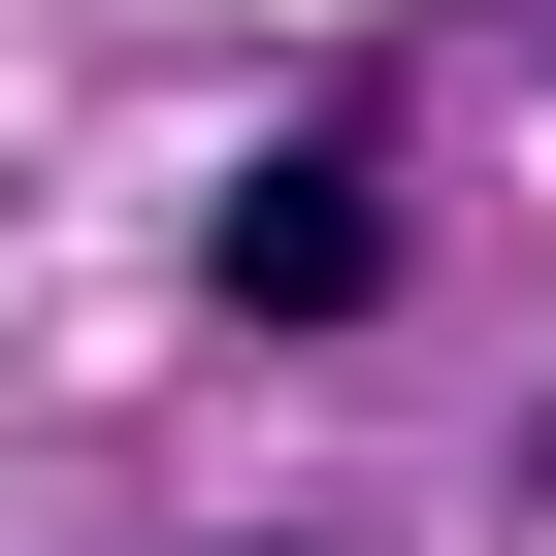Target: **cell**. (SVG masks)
Wrapping results in <instances>:
<instances>
[{
	"label": "cell",
	"mask_w": 556,
	"mask_h": 556,
	"mask_svg": "<svg viewBox=\"0 0 556 556\" xmlns=\"http://www.w3.org/2000/svg\"><path fill=\"white\" fill-rule=\"evenodd\" d=\"M197 262H229V328H361V262H393V164H361V131L229 164V229H197Z\"/></svg>",
	"instance_id": "1"
}]
</instances>
